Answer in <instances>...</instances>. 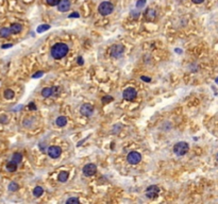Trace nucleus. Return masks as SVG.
Masks as SVG:
<instances>
[{
  "label": "nucleus",
  "mask_w": 218,
  "mask_h": 204,
  "mask_svg": "<svg viewBox=\"0 0 218 204\" xmlns=\"http://www.w3.org/2000/svg\"><path fill=\"white\" fill-rule=\"evenodd\" d=\"M113 11H114L113 3H111V2H109V1L101 2L100 6L98 7L99 14H101L102 16H108V15H110L111 13H113Z\"/></svg>",
  "instance_id": "3"
},
{
  "label": "nucleus",
  "mask_w": 218,
  "mask_h": 204,
  "mask_svg": "<svg viewBox=\"0 0 218 204\" xmlns=\"http://www.w3.org/2000/svg\"><path fill=\"white\" fill-rule=\"evenodd\" d=\"M188 150H189V145L185 141H180L173 146V152L179 156L185 155L188 152Z\"/></svg>",
  "instance_id": "2"
},
{
  "label": "nucleus",
  "mask_w": 218,
  "mask_h": 204,
  "mask_svg": "<svg viewBox=\"0 0 218 204\" xmlns=\"http://www.w3.org/2000/svg\"><path fill=\"white\" fill-rule=\"evenodd\" d=\"M68 172L67 171H61L60 173H59V176H58V180L60 181V182L62 183H64V182H66V181L68 180Z\"/></svg>",
  "instance_id": "16"
},
{
  "label": "nucleus",
  "mask_w": 218,
  "mask_h": 204,
  "mask_svg": "<svg viewBox=\"0 0 218 204\" xmlns=\"http://www.w3.org/2000/svg\"><path fill=\"white\" fill-rule=\"evenodd\" d=\"M12 34V31H11V29H9V28H2V29H0V36L1 37H9L10 35Z\"/></svg>",
  "instance_id": "19"
},
{
  "label": "nucleus",
  "mask_w": 218,
  "mask_h": 204,
  "mask_svg": "<svg viewBox=\"0 0 218 204\" xmlns=\"http://www.w3.org/2000/svg\"><path fill=\"white\" fill-rule=\"evenodd\" d=\"M80 16L79 15V13H77V12H73V13H71V14H69V18H78V17Z\"/></svg>",
  "instance_id": "29"
},
{
  "label": "nucleus",
  "mask_w": 218,
  "mask_h": 204,
  "mask_svg": "<svg viewBox=\"0 0 218 204\" xmlns=\"http://www.w3.org/2000/svg\"><path fill=\"white\" fill-rule=\"evenodd\" d=\"M49 29H50V26H49V24H41V26L36 29V31H38V33H42V32H45Z\"/></svg>",
  "instance_id": "22"
},
{
  "label": "nucleus",
  "mask_w": 218,
  "mask_h": 204,
  "mask_svg": "<svg viewBox=\"0 0 218 204\" xmlns=\"http://www.w3.org/2000/svg\"><path fill=\"white\" fill-rule=\"evenodd\" d=\"M44 73L43 71H38V73H34L33 76H32V78H34V79H36V78H39L41 76H43Z\"/></svg>",
  "instance_id": "30"
},
{
  "label": "nucleus",
  "mask_w": 218,
  "mask_h": 204,
  "mask_svg": "<svg viewBox=\"0 0 218 204\" xmlns=\"http://www.w3.org/2000/svg\"><path fill=\"white\" fill-rule=\"evenodd\" d=\"M110 101H113V97L105 96L102 98V102H105V103H108V102H110Z\"/></svg>",
  "instance_id": "28"
},
{
  "label": "nucleus",
  "mask_w": 218,
  "mask_h": 204,
  "mask_svg": "<svg viewBox=\"0 0 218 204\" xmlns=\"http://www.w3.org/2000/svg\"><path fill=\"white\" fill-rule=\"evenodd\" d=\"M58 88L56 87H45L42 91V96L45 97V98H48V97L52 96V95H56L58 94Z\"/></svg>",
  "instance_id": "12"
},
{
  "label": "nucleus",
  "mask_w": 218,
  "mask_h": 204,
  "mask_svg": "<svg viewBox=\"0 0 218 204\" xmlns=\"http://www.w3.org/2000/svg\"><path fill=\"white\" fill-rule=\"evenodd\" d=\"M9 122V118H8V116H6V115H1L0 116V123H8Z\"/></svg>",
  "instance_id": "26"
},
{
  "label": "nucleus",
  "mask_w": 218,
  "mask_h": 204,
  "mask_svg": "<svg viewBox=\"0 0 218 204\" xmlns=\"http://www.w3.org/2000/svg\"><path fill=\"white\" fill-rule=\"evenodd\" d=\"M192 1L194 2V3H196V4H200V3H202L204 0H192Z\"/></svg>",
  "instance_id": "32"
},
{
  "label": "nucleus",
  "mask_w": 218,
  "mask_h": 204,
  "mask_svg": "<svg viewBox=\"0 0 218 204\" xmlns=\"http://www.w3.org/2000/svg\"><path fill=\"white\" fill-rule=\"evenodd\" d=\"M43 193H44V189H43V187H41V186H36V187L33 189V195H34V197H36V198L41 197Z\"/></svg>",
  "instance_id": "20"
},
{
  "label": "nucleus",
  "mask_w": 218,
  "mask_h": 204,
  "mask_svg": "<svg viewBox=\"0 0 218 204\" xmlns=\"http://www.w3.org/2000/svg\"><path fill=\"white\" fill-rule=\"evenodd\" d=\"M56 126H60V128H63V126H65L66 124H67V118L64 116H60L56 118Z\"/></svg>",
  "instance_id": "14"
},
{
  "label": "nucleus",
  "mask_w": 218,
  "mask_h": 204,
  "mask_svg": "<svg viewBox=\"0 0 218 204\" xmlns=\"http://www.w3.org/2000/svg\"><path fill=\"white\" fill-rule=\"evenodd\" d=\"M66 203H80V200L78 198H70L66 201Z\"/></svg>",
  "instance_id": "27"
},
{
  "label": "nucleus",
  "mask_w": 218,
  "mask_h": 204,
  "mask_svg": "<svg viewBox=\"0 0 218 204\" xmlns=\"http://www.w3.org/2000/svg\"><path fill=\"white\" fill-rule=\"evenodd\" d=\"M62 154V149L60 147L56 146H51L48 148V155L50 156L51 158H58L60 157V155Z\"/></svg>",
  "instance_id": "8"
},
{
  "label": "nucleus",
  "mask_w": 218,
  "mask_h": 204,
  "mask_svg": "<svg viewBox=\"0 0 218 204\" xmlns=\"http://www.w3.org/2000/svg\"><path fill=\"white\" fill-rule=\"evenodd\" d=\"M123 51H125V47L122 45H113L110 48V50H109L110 54L113 58H119L121 54L123 53Z\"/></svg>",
  "instance_id": "4"
},
{
  "label": "nucleus",
  "mask_w": 218,
  "mask_h": 204,
  "mask_svg": "<svg viewBox=\"0 0 218 204\" xmlns=\"http://www.w3.org/2000/svg\"><path fill=\"white\" fill-rule=\"evenodd\" d=\"M78 63L80 64V65H82V64H83V59L81 58V56H79V59H78Z\"/></svg>",
  "instance_id": "35"
},
{
  "label": "nucleus",
  "mask_w": 218,
  "mask_h": 204,
  "mask_svg": "<svg viewBox=\"0 0 218 204\" xmlns=\"http://www.w3.org/2000/svg\"><path fill=\"white\" fill-rule=\"evenodd\" d=\"M158 193H160V188H158V186L151 185L147 188L146 196H147L149 199H155L158 196Z\"/></svg>",
  "instance_id": "7"
},
{
  "label": "nucleus",
  "mask_w": 218,
  "mask_h": 204,
  "mask_svg": "<svg viewBox=\"0 0 218 204\" xmlns=\"http://www.w3.org/2000/svg\"><path fill=\"white\" fill-rule=\"evenodd\" d=\"M46 1H47V3H48L49 6L54 7V6H58L59 2H60L61 0H46Z\"/></svg>",
  "instance_id": "25"
},
{
  "label": "nucleus",
  "mask_w": 218,
  "mask_h": 204,
  "mask_svg": "<svg viewBox=\"0 0 218 204\" xmlns=\"http://www.w3.org/2000/svg\"><path fill=\"white\" fill-rule=\"evenodd\" d=\"M146 0H138L137 2H136V7H137V9H143L144 7V6H145L146 4Z\"/></svg>",
  "instance_id": "24"
},
{
  "label": "nucleus",
  "mask_w": 218,
  "mask_h": 204,
  "mask_svg": "<svg viewBox=\"0 0 218 204\" xmlns=\"http://www.w3.org/2000/svg\"><path fill=\"white\" fill-rule=\"evenodd\" d=\"M12 162H14L15 164H20L21 163V161H23V155H21V153H14L13 154V156H12Z\"/></svg>",
  "instance_id": "18"
},
{
  "label": "nucleus",
  "mask_w": 218,
  "mask_h": 204,
  "mask_svg": "<svg viewBox=\"0 0 218 204\" xmlns=\"http://www.w3.org/2000/svg\"><path fill=\"white\" fill-rule=\"evenodd\" d=\"M70 1L69 0H61L58 4V10L60 12H67L69 9H70Z\"/></svg>",
  "instance_id": "11"
},
{
  "label": "nucleus",
  "mask_w": 218,
  "mask_h": 204,
  "mask_svg": "<svg viewBox=\"0 0 218 204\" xmlns=\"http://www.w3.org/2000/svg\"><path fill=\"white\" fill-rule=\"evenodd\" d=\"M6 169L9 171V172H15L17 170V164H15L14 162H9L8 164H7L6 166Z\"/></svg>",
  "instance_id": "15"
},
{
  "label": "nucleus",
  "mask_w": 218,
  "mask_h": 204,
  "mask_svg": "<svg viewBox=\"0 0 218 204\" xmlns=\"http://www.w3.org/2000/svg\"><path fill=\"white\" fill-rule=\"evenodd\" d=\"M127 160L129 162V164H131V165H137L142 161V155L138 152H136V151H132V152L128 154Z\"/></svg>",
  "instance_id": "6"
},
{
  "label": "nucleus",
  "mask_w": 218,
  "mask_h": 204,
  "mask_svg": "<svg viewBox=\"0 0 218 204\" xmlns=\"http://www.w3.org/2000/svg\"><path fill=\"white\" fill-rule=\"evenodd\" d=\"M145 17H146V19H147V20L152 21L153 19H154L155 17H157V13H155L154 9H151V7H149V9L146 10V12H145Z\"/></svg>",
  "instance_id": "13"
},
{
  "label": "nucleus",
  "mask_w": 218,
  "mask_h": 204,
  "mask_svg": "<svg viewBox=\"0 0 218 204\" xmlns=\"http://www.w3.org/2000/svg\"><path fill=\"white\" fill-rule=\"evenodd\" d=\"M68 50L69 48L66 44H62V43L56 44L51 48V55L56 60H61L68 53Z\"/></svg>",
  "instance_id": "1"
},
{
  "label": "nucleus",
  "mask_w": 218,
  "mask_h": 204,
  "mask_svg": "<svg viewBox=\"0 0 218 204\" xmlns=\"http://www.w3.org/2000/svg\"><path fill=\"white\" fill-rule=\"evenodd\" d=\"M80 112H81V114H82L83 116L90 117V116H91V114L94 113V108L91 105L90 103H85V104H83V105L81 106Z\"/></svg>",
  "instance_id": "10"
},
{
  "label": "nucleus",
  "mask_w": 218,
  "mask_h": 204,
  "mask_svg": "<svg viewBox=\"0 0 218 204\" xmlns=\"http://www.w3.org/2000/svg\"><path fill=\"white\" fill-rule=\"evenodd\" d=\"M216 158H217V161H218V153H217V155H216Z\"/></svg>",
  "instance_id": "37"
},
{
  "label": "nucleus",
  "mask_w": 218,
  "mask_h": 204,
  "mask_svg": "<svg viewBox=\"0 0 218 204\" xmlns=\"http://www.w3.org/2000/svg\"><path fill=\"white\" fill-rule=\"evenodd\" d=\"M10 29H11V31H12V33L13 34H17V33H19L21 30H23V27H21L20 24H13Z\"/></svg>",
  "instance_id": "17"
},
{
  "label": "nucleus",
  "mask_w": 218,
  "mask_h": 204,
  "mask_svg": "<svg viewBox=\"0 0 218 204\" xmlns=\"http://www.w3.org/2000/svg\"><path fill=\"white\" fill-rule=\"evenodd\" d=\"M10 47H12L11 44H9V45H2L1 48H2V49H6V48H10Z\"/></svg>",
  "instance_id": "34"
},
{
  "label": "nucleus",
  "mask_w": 218,
  "mask_h": 204,
  "mask_svg": "<svg viewBox=\"0 0 218 204\" xmlns=\"http://www.w3.org/2000/svg\"><path fill=\"white\" fill-rule=\"evenodd\" d=\"M136 96H137V91H136L133 87L126 88L125 91H123V93H122L123 99H125V100H127V101L134 100V99L136 98Z\"/></svg>",
  "instance_id": "5"
},
{
  "label": "nucleus",
  "mask_w": 218,
  "mask_h": 204,
  "mask_svg": "<svg viewBox=\"0 0 218 204\" xmlns=\"http://www.w3.org/2000/svg\"><path fill=\"white\" fill-rule=\"evenodd\" d=\"M215 81H216V83L218 84V78H216V80H215Z\"/></svg>",
  "instance_id": "36"
},
{
  "label": "nucleus",
  "mask_w": 218,
  "mask_h": 204,
  "mask_svg": "<svg viewBox=\"0 0 218 204\" xmlns=\"http://www.w3.org/2000/svg\"><path fill=\"white\" fill-rule=\"evenodd\" d=\"M142 80L145 81V82H150V78H147V77H142Z\"/></svg>",
  "instance_id": "33"
},
{
  "label": "nucleus",
  "mask_w": 218,
  "mask_h": 204,
  "mask_svg": "<svg viewBox=\"0 0 218 204\" xmlns=\"http://www.w3.org/2000/svg\"><path fill=\"white\" fill-rule=\"evenodd\" d=\"M18 188H19V186H18V184L17 183H15V182L10 183V185H9V190L10 191H16V190H18Z\"/></svg>",
  "instance_id": "23"
},
{
  "label": "nucleus",
  "mask_w": 218,
  "mask_h": 204,
  "mask_svg": "<svg viewBox=\"0 0 218 204\" xmlns=\"http://www.w3.org/2000/svg\"><path fill=\"white\" fill-rule=\"evenodd\" d=\"M4 98L8 99V100H11V99L14 98V91L12 89H6L4 91V94H3Z\"/></svg>",
  "instance_id": "21"
},
{
  "label": "nucleus",
  "mask_w": 218,
  "mask_h": 204,
  "mask_svg": "<svg viewBox=\"0 0 218 204\" xmlns=\"http://www.w3.org/2000/svg\"><path fill=\"white\" fill-rule=\"evenodd\" d=\"M97 172V167L94 164H87L83 167V173L86 176H93Z\"/></svg>",
  "instance_id": "9"
},
{
  "label": "nucleus",
  "mask_w": 218,
  "mask_h": 204,
  "mask_svg": "<svg viewBox=\"0 0 218 204\" xmlns=\"http://www.w3.org/2000/svg\"><path fill=\"white\" fill-rule=\"evenodd\" d=\"M29 109H36V106H35V104H34L33 102H31V103L29 104Z\"/></svg>",
  "instance_id": "31"
}]
</instances>
